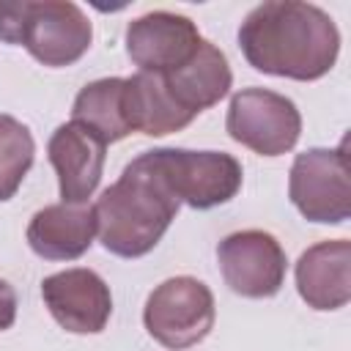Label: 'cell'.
Segmentation results:
<instances>
[{
	"instance_id": "cell-1",
	"label": "cell",
	"mask_w": 351,
	"mask_h": 351,
	"mask_svg": "<svg viewBox=\"0 0 351 351\" xmlns=\"http://www.w3.org/2000/svg\"><path fill=\"white\" fill-rule=\"evenodd\" d=\"M239 47L252 69L307 82L332 71L340 55V30L313 3L269 0L244 16Z\"/></svg>"
},
{
	"instance_id": "cell-2",
	"label": "cell",
	"mask_w": 351,
	"mask_h": 351,
	"mask_svg": "<svg viewBox=\"0 0 351 351\" xmlns=\"http://www.w3.org/2000/svg\"><path fill=\"white\" fill-rule=\"evenodd\" d=\"M178 206L181 203L143 151L93 206L99 241L118 258H143L159 244Z\"/></svg>"
},
{
	"instance_id": "cell-3",
	"label": "cell",
	"mask_w": 351,
	"mask_h": 351,
	"mask_svg": "<svg viewBox=\"0 0 351 351\" xmlns=\"http://www.w3.org/2000/svg\"><path fill=\"white\" fill-rule=\"evenodd\" d=\"M156 173L178 203L197 211L222 206L241 189V165L225 151H189V148H154L145 151Z\"/></svg>"
},
{
	"instance_id": "cell-4",
	"label": "cell",
	"mask_w": 351,
	"mask_h": 351,
	"mask_svg": "<svg viewBox=\"0 0 351 351\" xmlns=\"http://www.w3.org/2000/svg\"><path fill=\"white\" fill-rule=\"evenodd\" d=\"M214 318L217 307L211 288L189 274L159 282L148 293L143 310V324L148 335L173 351L197 346L211 332Z\"/></svg>"
},
{
	"instance_id": "cell-5",
	"label": "cell",
	"mask_w": 351,
	"mask_h": 351,
	"mask_svg": "<svg viewBox=\"0 0 351 351\" xmlns=\"http://www.w3.org/2000/svg\"><path fill=\"white\" fill-rule=\"evenodd\" d=\"M288 195L310 222L337 225L351 217V181L346 143L337 148H310L291 165Z\"/></svg>"
},
{
	"instance_id": "cell-6",
	"label": "cell",
	"mask_w": 351,
	"mask_h": 351,
	"mask_svg": "<svg viewBox=\"0 0 351 351\" xmlns=\"http://www.w3.org/2000/svg\"><path fill=\"white\" fill-rule=\"evenodd\" d=\"M228 134L261 156H280L291 151L302 134V115L296 104L266 88H244L233 93L228 118Z\"/></svg>"
},
{
	"instance_id": "cell-7",
	"label": "cell",
	"mask_w": 351,
	"mask_h": 351,
	"mask_svg": "<svg viewBox=\"0 0 351 351\" xmlns=\"http://www.w3.org/2000/svg\"><path fill=\"white\" fill-rule=\"evenodd\" d=\"M93 38L90 19L71 0H22L19 44L44 66L77 63Z\"/></svg>"
},
{
	"instance_id": "cell-8",
	"label": "cell",
	"mask_w": 351,
	"mask_h": 351,
	"mask_svg": "<svg viewBox=\"0 0 351 351\" xmlns=\"http://www.w3.org/2000/svg\"><path fill=\"white\" fill-rule=\"evenodd\" d=\"M219 271L228 288L247 299H269L285 282V252L266 230H236L217 247Z\"/></svg>"
},
{
	"instance_id": "cell-9",
	"label": "cell",
	"mask_w": 351,
	"mask_h": 351,
	"mask_svg": "<svg viewBox=\"0 0 351 351\" xmlns=\"http://www.w3.org/2000/svg\"><path fill=\"white\" fill-rule=\"evenodd\" d=\"M195 22L173 11H148L126 27V55L140 71L167 74L184 66L200 47Z\"/></svg>"
},
{
	"instance_id": "cell-10",
	"label": "cell",
	"mask_w": 351,
	"mask_h": 351,
	"mask_svg": "<svg viewBox=\"0 0 351 351\" xmlns=\"http://www.w3.org/2000/svg\"><path fill=\"white\" fill-rule=\"evenodd\" d=\"M41 296L52 318L74 335H96L112 315L110 285L93 269H66L44 277Z\"/></svg>"
},
{
	"instance_id": "cell-11",
	"label": "cell",
	"mask_w": 351,
	"mask_h": 351,
	"mask_svg": "<svg viewBox=\"0 0 351 351\" xmlns=\"http://www.w3.org/2000/svg\"><path fill=\"white\" fill-rule=\"evenodd\" d=\"M47 154L58 173L60 203H88L101 181L107 143L88 126L69 121L52 132Z\"/></svg>"
},
{
	"instance_id": "cell-12",
	"label": "cell",
	"mask_w": 351,
	"mask_h": 351,
	"mask_svg": "<svg viewBox=\"0 0 351 351\" xmlns=\"http://www.w3.org/2000/svg\"><path fill=\"white\" fill-rule=\"evenodd\" d=\"M296 291L313 310H337L351 299V244L332 239L307 247L296 261Z\"/></svg>"
},
{
	"instance_id": "cell-13",
	"label": "cell",
	"mask_w": 351,
	"mask_h": 351,
	"mask_svg": "<svg viewBox=\"0 0 351 351\" xmlns=\"http://www.w3.org/2000/svg\"><path fill=\"white\" fill-rule=\"evenodd\" d=\"M96 236L93 206L52 203L33 214L27 225V244L47 261H74L85 255Z\"/></svg>"
},
{
	"instance_id": "cell-14",
	"label": "cell",
	"mask_w": 351,
	"mask_h": 351,
	"mask_svg": "<svg viewBox=\"0 0 351 351\" xmlns=\"http://www.w3.org/2000/svg\"><path fill=\"white\" fill-rule=\"evenodd\" d=\"M170 96L176 99V104L189 112L192 118H197V112L214 107L219 99L228 96L230 85H233V74L228 66L225 52L211 44V41H200L197 52L178 69L162 74Z\"/></svg>"
},
{
	"instance_id": "cell-15",
	"label": "cell",
	"mask_w": 351,
	"mask_h": 351,
	"mask_svg": "<svg viewBox=\"0 0 351 351\" xmlns=\"http://www.w3.org/2000/svg\"><path fill=\"white\" fill-rule=\"evenodd\" d=\"M123 112L132 132H143L151 137H162L189 126L195 118L184 112L170 96L162 74L137 71L123 77Z\"/></svg>"
},
{
	"instance_id": "cell-16",
	"label": "cell",
	"mask_w": 351,
	"mask_h": 351,
	"mask_svg": "<svg viewBox=\"0 0 351 351\" xmlns=\"http://www.w3.org/2000/svg\"><path fill=\"white\" fill-rule=\"evenodd\" d=\"M71 121L88 126L104 143H118L132 134L123 112V77H104L88 82L74 99Z\"/></svg>"
},
{
	"instance_id": "cell-17",
	"label": "cell",
	"mask_w": 351,
	"mask_h": 351,
	"mask_svg": "<svg viewBox=\"0 0 351 351\" xmlns=\"http://www.w3.org/2000/svg\"><path fill=\"white\" fill-rule=\"evenodd\" d=\"M36 143L30 129L14 115L0 112V203L11 200L22 186V178L33 167Z\"/></svg>"
},
{
	"instance_id": "cell-18",
	"label": "cell",
	"mask_w": 351,
	"mask_h": 351,
	"mask_svg": "<svg viewBox=\"0 0 351 351\" xmlns=\"http://www.w3.org/2000/svg\"><path fill=\"white\" fill-rule=\"evenodd\" d=\"M16 321V293L14 288L0 277V332L11 329V324Z\"/></svg>"
}]
</instances>
